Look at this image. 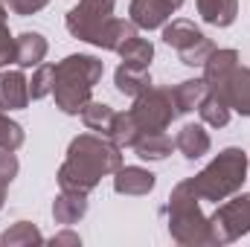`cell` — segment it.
I'll use <instances>...</instances> for the list:
<instances>
[{
	"mask_svg": "<svg viewBox=\"0 0 250 247\" xmlns=\"http://www.w3.org/2000/svg\"><path fill=\"white\" fill-rule=\"evenodd\" d=\"M123 166V148L102 134H79L67 145L62 169L56 175L59 189L90 195L102 178H111Z\"/></svg>",
	"mask_w": 250,
	"mask_h": 247,
	"instance_id": "6da1fadb",
	"label": "cell"
},
{
	"mask_svg": "<svg viewBox=\"0 0 250 247\" xmlns=\"http://www.w3.org/2000/svg\"><path fill=\"white\" fill-rule=\"evenodd\" d=\"M102 73H105V64L96 56L76 53L62 59L56 64V82H53V96L59 111L67 117H79L90 102L93 87L102 82Z\"/></svg>",
	"mask_w": 250,
	"mask_h": 247,
	"instance_id": "7a4b0ae2",
	"label": "cell"
},
{
	"mask_svg": "<svg viewBox=\"0 0 250 247\" xmlns=\"http://www.w3.org/2000/svg\"><path fill=\"white\" fill-rule=\"evenodd\" d=\"M248 169H250L248 154L242 148L230 145V148H221L195 178H189V184H192L195 195L201 201L221 204L230 195L242 192V186L248 181Z\"/></svg>",
	"mask_w": 250,
	"mask_h": 247,
	"instance_id": "3957f363",
	"label": "cell"
},
{
	"mask_svg": "<svg viewBox=\"0 0 250 247\" xmlns=\"http://www.w3.org/2000/svg\"><path fill=\"white\" fill-rule=\"evenodd\" d=\"M166 224H169V236L184 247H204L212 245L209 236V215L201 212V198L195 195L192 184L181 181L172 189L169 204H166Z\"/></svg>",
	"mask_w": 250,
	"mask_h": 247,
	"instance_id": "277c9868",
	"label": "cell"
},
{
	"mask_svg": "<svg viewBox=\"0 0 250 247\" xmlns=\"http://www.w3.org/2000/svg\"><path fill=\"white\" fill-rule=\"evenodd\" d=\"M250 233V192H236L227 201H221L215 206V212L209 215V236L212 245H233L242 236Z\"/></svg>",
	"mask_w": 250,
	"mask_h": 247,
	"instance_id": "5b68a950",
	"label": "cell"
},
{
	"mask_svg": "<svg viewBox=\"0 0 250 247\" xmlns=\"http://www.w3.org/2000/svg\"><path fill=\"white\" fill-rule=\"evenodd\" d=\"M131 117L140 125V131H166L181 114L175 108V96L172 87H148L146 93H140L131 105Z\"/></svg>",
	"mask_w": 250,
	"mask_h": 247,
	"instance_id": "8992f818",
	"label": "cell"
},
{
	"mask_svg": "<svg viewBox=\"0 0 250 247\" xmlns=\"http://www.w3.org/2000/svg\"><path fill=\"white\" fill-rule=\"evenodd\" d=\"M163 41L172 50H178L181 62L187 67H204V62L209 59V53L215 50V44L187 18H172L163 26Z\"/></svg>",
	"mask_w": 250,
	"mask_h": 247,
	"instance_id": "52a82bcc",
	"label": "cell"
},
{
	"mask_svg": "<svg viewBox=\"0 0 250 247\" xmlns=\"http://www.w3.org/2000/svg\"><path fill=\"white\" fill-rule=\"evenodd\" d=\"M114 6H117V0H79L64 18L67 32L79 41L93 44L99 29L114 18Z\"/></svg>",
	"mask_w": 250,
	"mask_h": 247,
	"instance_id": "ba28073f",
	"label": "cell"
},
{
	"mask_svg": "<svg viewBox=\"0 0 250 247\" xmlns=\"http://www.w3.org/2000/svg\"><path fill=\"white\" fill-rule=\"evenodd\" d=\"M32 102L29 96V79L23 76V67L18 70H9L3 67L0 70V111H23L26 105Z\"/></svg>",
	"mask_w": 250,
	"mask_h": 247,
	"instance_id": "9c48e42d",
	"label": "cell"
},
{
	"mask_svg": "<svg viewBox=\"0 0 250 247\" xmlns=\"http://www.w3.org/2000/svg\"><path fill=\"white\" fill-rule=\"evenodd\" d=\"M215 96H221L230 111H236L242 117H250V67L239 64L227 76V82L215 90Z\"/></svg>",
	"mask_w": 250,
	"mask_h": 247,
	"instance_id": "30bf717a",
	"label": "cell"
},
{
	"mask_svg": "<svg viewBox=\"0 0 250 247\" xmlns=\"http://www.w3.org/2000/svg\"><path fill=\"white\" fill-rule=\"evenodd\" d=\"M172 3L169 0H131L128 6V15H131V23L137 29H163L169 21H172Z\"/></svg>",
	"mask_w": 250,
	"mask_h": 247,
	"instance_id": "8fae6325",
	"label": "cell"
},
{
	"mask_svg": "<svg viewBox=\"0 0 250 247\" xmlns=\"http://www.w3.org/2000/svg\"><path fill=\"white\" fill-rule=\"evenodd\" d=\"M239 64H242L239 50H212L209 59L204 62V84H207V90L215 93Z\"/></svg>",
	"mask_w": 250,
	"mask_h": 247,
	"instance_id": "7c38bea8",
	"label": "cell"
},
{
	"mask_svg": "<svg viewBox=\"0 0 250 247\" xmlns=\"http://www.w3.org/2000/svg\"><path fill=\"white\" fill-rule=\"evenodd\" d=\"M157 184V178L143 169V166H120L114 172V192L117 195H128V198H140V195H148Z\"/></svg>",
	"mask_w": 250,
	"mask_h": 247,
	"instance_id": "4fadbf2b",
	"label": "cell"
},
{
	"mask_svg": "<svg viewBox=\"0 0 250 247\" xmlns=\"http://www.w3.org/2000/svg\"><path fill=\"white\" fill-rule=\"evenodd\" d=\"M175 148H178L187 160H201L204 154H209L212 140H209V134H207L204 125L189 123V125H184V128L178 131V137H175Z\"/></svg>",
	"mask_w": 250,
	"mask_h": 247,
	"instance_id": "5bb4252c",
	"label": "cell"
},
{
	"mask_svg": "<svg viewBox=\"0 0 250 247\" xmlns=\"http://www.w3.org/2000/svg\"><path fill=\"white\" fill-rule=\"evenodd\" d=\"M47 50H50V44H47V38L41 32H21L15 38V64L23 67V70L38 67L47 59Z\"/></svg>",
	"mask_w": 250,
	"mask_h": 247,
	"instance_id": "9a60e30c",
	"label": "cell"
},
{
	"mask_svg": "<svg viewBox=\"0 0 250 247\" xmlns=\"http://www.w3.org/2000/svg\"><path fill=\"white\" fill-rule=\"evenodd\" d=\"M134 35H137V26L131 23V18H128V21H123V18H111V21L99 29V35H96L93 47L108 50V53H120V50H123Z\"/></svg>",
	"mask_w": 250,
	"mask_h": 247,
	"instance_id": "2e32d148",
	"label": "cell"
},
{
	"mask_svg": "<svg viewBox=\"0 0 250 247\" xmlns=\"http://www.w3.org/2000/svg\"><path fill=\"white\" fill-rule=\"evenodd\" d=\"M137 151V157L143 160H166L175 148V140L166 131H140V137L131 145Z\"/></svg>",
	"mask_w": 250,
	"mask_h": 247,
	"instance_id": "e0dca14e",
	"label": "cell"
},
{
	"mask_svg": "<svg viewBox=\"0 0 250 247\" xmlns=\"http://www.w3.org/2000/svg\"><path fill=\"white\" fill-rule=\"evenodd\" d=\"M87 215V195H82V192H64L53 201V218H56V224H64V227H70V224H76V221H82Z\"/></svg>",
	"mask_w": 250,
	"mask_h": 247,
	"instance_id": "ac0fdd59",
	"label": "cell"
},
{
	"mask_svg": "<svg viewBox=\"0 0 250 247\" xmlns=\"http://www.w3.org/2000/svg\"><path fill=\"white\" fill-rule=\"evenodd\" d=\"M114 84L123 96L137 99L140 93H146L151 87V73L146 67H131V64H120L114 73Z\"/></svg>",
	"mask_w": 250,
	"mask_h": 247,
	"instance_id": "d6986e66",
	"label": "cell"
},
{
	"mask_svg": "<svg viewBox=\"0 0 250 247\" xmlns=\"http://www.w3.org/2000/svg\"><path fill=\"white\" fill-rule=\"evenodd\" d=\"M195 3H198L201 21L209 26H218V29L230 26L239 15V0H195Z\"/></svg>",
	"mask_w": 250,
	"mask_h": 247,
	"instance_id": "ffe728a7",
	"label": "cell"
},
{
	"mask_svg": "<svg viewBox=\"0 0 250 247\" xmlns=\"http://www.w3.org/2000/svg\"><path fill=\"white\" fill-rule=\"evenodd\" d=\"M79 117H82V123H84L87 131L108 137V134H111V125H114V117H117V111H114L111 105H105V102H87V105H84V111H82Z\"/></svg>",
	"mask_w": 250,
	"mask_h": 247,
	"instance_id": "44dd1931",
	"label": "cell"
},
{
	"mask_svg": "<svg viewBox=\"0 0 250 247\" xmlns=\"http://www.w3.org/2000/svg\"><path fill=\"white\" fill-rule=\"evenodd\" d=\"M172 96H175L178 114H189V111H195V108L201 105V99L207 96V84H204V79H187V82H181V84L172 87Z\"/></svg>",
	"mask_w": 250,
	"mask_h": 247,
	"instance_id": "7402d4cb",
	"label": "cell"
},
{
	"mask_svg": "<svg viewBox=\"0 0 250 247\" xmlns=\"http://www.w3.org/2000/svg\"><path fill=\"white\" fill-rule=\"evenodd\" d=\"M3 247H32V245H44V236L35 224L29 221H15L3 236H0Z\"/></svg>",
	"mask_w": 250,
	"mask_h": 247,
	"instance_id": "603a6c76",
	"label": "cell"
},
{
	"mask_svg": "<svg viewBox=\"0 0 250 247\" xmlns=\"http://www.w3.org/2000/svg\"><path fill=\"white\" fill-rule=\"evenodd\" d=\"M198 114H201V120L204 125H209V128H224V125L230 123V108H227V102L221 99V96H215V93H209L207 90V96L201 99V105H198Z\"/></svg>",
	"mask_w": 250,
	"mask_h": 247,
	"instance_id": "cb8c5ba5",
	"label": "cell"
},
{
	"mask_svg": "<svg viewBox=\"0 0 250 247\" xmlns=\"http://www.w3.org/2000/svg\"><path fill=\"white\" fill-rule=\"evenodd\" d=\"M120 59H123V64L146 67V70H148V67H151V59H154V44L146 41V38H140V35H134L123 50H120Z\"/></svg>",
	"mask_w": 250,
	"mask_h": 247,
	"instance_id": "d4e9b609",
	"label": "cell"
},
{
	"mask_svg": "<svg viewBox=\"0 0 250 247\" xmlns=\"http://www.w3.org/2000/svg\"><path fill=\"white\" fill-rule=\"evenodd\" d=\"M137 137H140V125L134 123L131 111L117 114V117H114V125H111V134H108V140H111L114 145H120V148H131Z\"/></svg>",
	"mask_w": 250,
	"mask_h": 247,
	"instance_id": "484cf974",
	"label": "cell"
},
{
	"mask_svg": "<svg viewBox=\"0 0 250 247\" xmlns=\"http://www.w3.org/2000/svg\"><path fill=\"white\" fill-rule=\"evenodd\" d=\"M53 82H56V64H38L32 79H29V96L32 99H47L53 96Z\"/></svg>",
	"mask_w": 250,
	"mask_h": 247,
	"instance_id": "4316f807",
	"label": "cell"
},
{
	"mask_svg": "<svg viewBox=\"0 0 250 247\" xmlns=\"http://www.w3.org/2000/svg\"><path fill=\"white\" fill-rule=\"evenodd\" d=\"M26 134H23V125L15 123L6 111H0V148H9V151H18L23 145Z\"/></svg>",
	"mask_w": 250,
	"mask_h": 247,
	"instance_id": "83f0119b",
	"label": "cell"
},
{
	"mask_svg": "<svg viewBox=\"0 0 250 247\" xmlns=\"http://www.w3.org/2000/svg\"><path fill=\"white\" fill-rule=\"evenodd\" d=\"M15 64V35L9 32L6 21H0V70Z\"/></svg>",
	"mask_w": 250,
	"mask_h": 247,
	"instance_id": "f1b7e54d",
	"label": "cell"
},
{
	"mask_svg": "<svg viewBox=\"0 0 250 247\" xmlns=\"http://www.w3.org/2000/svg\"><path fill=\"white\" fill-rule=\"evenodd\" d=\"M18 169H21V163H18L15 151H9V148H0V184L9 186L15 178H18Z\"/></svg>",
	"mask_w": 250,
	"mask_h": 247,
	"instance_id": "f546056e",
	"label": "cell"
},
{
	"mask_svg": "<svg viewBox=\"0 0 250 247\" xmlns=\"http://www.w3.org/2000/svg\"><path fill=\"white\" fill-rule=\"evenodd\" d=\"M47 3H50V0H6L9 12H15V15H21V18H26V15H35V12H41V9H44Z\"/></svg>",
	"mask_w": 250,
	"mask_h": 247,
	"instance_id": "4dcf8cb0",
	"label": "cell"
},
{
	"mask_svg": "<svg viewBox=\"0 0 250 247\" xmlns=\"http://www.w3.org/2000/svg\"><path fill=\"white\" fill-rule=\"evenodd\" d=\"M50 245H53V247H59V245H82V239H79L76 233L64 230V233H56V236L50 239Z\"/></svg>",
	"mask_w": 250,
	"mask_h": 247,
	"instance_id": "1f68e13d",
	"label": "cell"
},
{
	"mask_svg": "<svg viewBox=\"0 0 250 247\" xmlns=\"http://www.w3.org/2000/svg\"><path fill=\"white\" fill-rule=\"evenodd\" d=\"M6 12H9V6H6V0H0V21H6Z\"/></svg>",
	"mask_w": 250,
	"mask_h": 247,
	"instance_id": "d6a6232c",
	"label": "cell"
},
{
	"mask_svg": "<svg viewBox=\"0 0 250 247\" xmlns=\"http://www.w3.org/2000/svg\"><path fill=\"white\" fill-rule=\"evenodd\" d=\"M3 204H6V184H0V209H3Z\"/></svg>",
	"mask_w": 250,
	"mask_h": 247,
	"instance_id": "836d02e7",
	"label": "cell"
},
{
	"mask_svg": "<svg viewBox=\"0 0 250 247\" xmlns=\"http://www.w3.org/2000/svg\"><path fill=\"white\" fill-rule=\"evenodd\" d=\"M169 3H172V9H175V12H178V9L184 6V0H169Z\"/></svg>",
	"mask_w": 250,
	"mask_h": 247,
	"instance_id": "e575fe53",
	"label": "cell"
}]
</instances>
